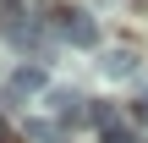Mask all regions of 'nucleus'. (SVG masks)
<instances>
[{
    "instance_id": "20e7f679",
    "label": "nucleus",
    "mask_w": 148,
    "mask_h": 143,
    "mask_svg": "<svg viewBox=\"0 0 148 143\" xmlns=\"http://www.w3.org/2000/svg\"><path fill=\"white\" fill-rule=\"evenodd\" d=\"M22 132H27V143H71V138H66V127L49 121V116H27Z\"/></svg>"
},
{
    "instance_id": "6e6552de",
    "label": "nucleus",
    "mask_w": 148,
    "mask_h": 143,
    "mask_svg": "<svg viewBox=\"0 0 148 143\" xmlns=\"http://www.w3.org/2000/svg\"><path fill=\"white\" fill-rule=\"evenodd\" d=\"M132 121H137V127H148V94L137 99V105H132Z\"/></svg>"
},
{
    "instance_id": "423d86ee",
    "label": "nucleus",
    "mask_w": 148,
    "mask_h": 143,
    "mask_svg": "<svg viewBox=\"0 0 148 143\" xmlns=\"http://www.w3.org/2000/svg\"><path fill=\"white\" fill-rule=\"evenodd\" d=\"M82 121H88V127H99V132H110V127H115V110H110V105H104V99H93V105H88V116H82Z\"/></svg>"
},
{
    "instance_id": "7ed1b4c3",
    "label": "nucleus",
    "mask_w": 148,
    "mask_h": 143,
    "mask_svg": "<svg viewBox=\"0 0 148 143\" xmlns=\"http://www.w3.org/2000/svg\"><path fill=\"white\" fill-rule=\"evenodd\" d=\"M11 94H49V72L38 61H16L11 66Z\"/></svg>"
},
{
    "instance_id": "0eeeda50",
    "label": "nucleus",
    "mask_w": 148,
    "mask_h": 143,
    "mask_svg": "<svg viewBox=\"0 0 148 143\" xmlns=\"http://www.w3.org/2000/svg\"><path fill=\"white\" fill-rule=\"evenodd\" d=\"M99 143H137V138H132V132H126V127H121V121H115V127H110V132H99Z\"/></svg>"
},
{
    "instance_id": "f257e3e1",
    "label": "nucleus",
    "mask_w": 148,
    "mask_h": 143,
    "mask_svg": "<svg viewBox=\"0 0 148 143\" xmlns=\"http://www.w3.org/2000/svg\"><path fill=\"white\" fill-rule=\"evenodd\" d=\"M49 28H55V39H66L71 50H93V44H99V22H93L88 11H77V6L49 11Z\"/></svg>"
},
{
    "instance_id": "39448f33",
    "label": "nucleus",
    "mask_w": 148,
    "mask_h": 143,
    "mask_svg": "<svg viewBox=\"0 0 148 143\" xmlns=\"http://www.w3.org/2000/svg\"><path fill=\"white\" fill-rule=\"evenodd\" d=\"M99 66H104V77H132V72H137V55H132V50H110Z\"/></svg>"
},
{
    "instance_id": "f03ea898",
    "label": "nucleus",
    "mask_w": 148,
    "mask_h": 143,
    "mask_svg": "<svg viewBox=\"0 0 148 143\" xmlns=\"http://www.w3.org/2000/svg\"><path fill=\"white\" fill-rule=\"evenodd\" d=\"M44 105H49V121H60V127L88 116V99H82L77 88H49V94H44Z\"/></svg>"
}]
</instances>
